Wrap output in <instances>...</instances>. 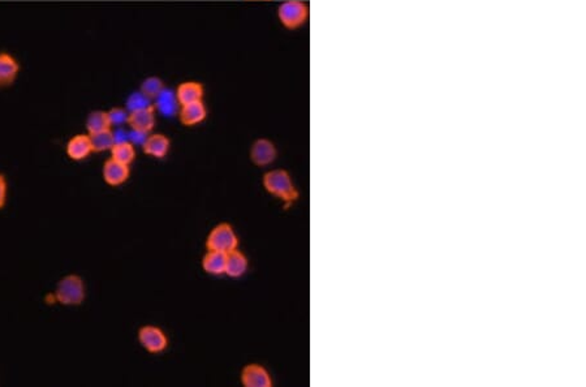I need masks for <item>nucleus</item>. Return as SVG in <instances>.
I'll return each instance as SVG.
<instances>
[{
  "label": "nucleus",
  "instance_id": "nucleus-13",
  "mask_svg": "<svg viewBox=\"0 0 586 387\" xmlns=\"http://www.w3.org/2000/svg\"><path fill=\"white\" fill-rule=\"evenodd\" d=\"M93 152L88 134H77L67 143V155L73 161H82Z\"/></svg>",
  "mask_w": 586,
  "mask_h": 387
},
{
  "label": "nucleus",
  "instance_id": "nucleus-21",
  "mask_svg": "<svg viewBox=\"0 0 586 387\" xmlns=\"http://www.w3.org/2000/svg\"><path fill=\"white\" fill-rule=\"evenodd\" d=\"M154 106L153 99L149 98L148 95H145L142 91H136L133 94H130L127 99V110L128 113L132 111H137L142 108H148Z\"/></svg>",
  "mask_w": 586,
  "mask_h": 387
},
{
  "label": "nucleus",
  "instance_id": "nucleus-12",
  "mask_svg": "<svg viewBox=\"0 0 586 387\" xmlns=\"http://www.w3.org/2000/svg\"><path fill=\"white\" fill-rule=\"evenodd\" d=\"M155 101V110H158L159 114H162L163 117H175L178 113V97L176 93L171 91V89H163L158 94V97L154 99Z\"/></svg>",
  "mask_w": 586,
  "mask_h": 387
},
{
  "label": "nucleus",
  "instance_id": "nucleus-2",
  "mask_svg": "<svg viewBox=\"0 0 586 387\" xmlns=\"http://www.w3.org/2000/svg\"><path fill=\"white\" fill-rule=\"evenodd\" d=\"M309 13V4L305 0H285L278 8V19L284 27L296 30L305 25Z\"/></svg>",
  "mask_w": 586,
  "mask_h": 387
},
{
  "label": "nucleus",
  "instance_id": "nucleus-15",
  "mask_svg": "<svg viewBox=\"0 0 586 387\" xmlns=\"http://www.w3.org/2000/svg\"><path fill=\"white\" fill-rule=\"evenodd\" d=\"M142 148H143V152L148 155H152L155 158H163L169 150V140L165 134L155 133L152 136H148Z\"/></svg>",
  "mask_w": 586,
  "mask_h": 387
},
{
  "label": "nucleus",
  "instance_id": "nucleus-3",
  "mask_svg": "<svg viewBox=\"0 0 586 387\" xmlns=\"http://www.w3.org/2000/svg\"><path fill=\"white\" fill-rule=\"evenodd\" d=\"M55 298L58 303L67 305V307H75L80 305L85 298V284L78 275H67L56 285L55 290Z\"/></svg>",
  "mask_w": 586,
  "mask_h": 387
},
{
  "label": "nucleus",
  "instance_id": "nucleus-24",
  "mask_svg": "<svg viewBox=\"0 0 586 387\" xmlns=\"http://www.w3.org/2000/svg\"><path fill=\"white\" fill-rule=\"evenodd\" d=\"M146 139H148V133L146 132H142V130H136V129H132L130 132H129V142H132L133 145L136 143V145H143V142L146 141Z\"/></svg>",
  "mask_w": 586,
  "mask_h": 387
},
{
  "label": "nucleus",
  "instance_id": "nucleus-7",
  "mask_svg": "<svg viewBox=\"0 0 586 387\" xmlns=\"http://www.w3.org/2000/svg\"><path fill=\"white\" fill-rule=\"evenodd\" d=\"M242 382L246 387L272 386L271 377L268 371L257 364L246 365L242 372Z\"/></svg>",
  "mask_w": 586,
  "mask_h": 387
},
{
  "label": "nucleus",
  "instance_id": "nucleus-9",
  "mask_svg": "<svg viewBox=\"0 0 586 387\" xmlns=\"http://www.w3.org/2000/svg\"><path fill=\"white\" fill-rule=\"evenodd\" d=\"M20 64L8 52H0V88L10 86L19 76Z\"/></svg>",
  "mask_w": 586,
  "mask_h": 387
},
{
  "label": "nucleus",
  "instance_id": "nucleus-16",
  "mask_svg": "<svg viewBox=\"0 0 586 387\" xmlns=\"http://www.w3.org/2000/svg\"><path fill=\"white\" fill-rule=\"evenodd\" d=\"M226 262H227V253L218 252V250H209L202 259V268L209 274L220 275L226 272Z\"/></svg>",
  "mask_w": 586,
  "mask_h": 387
},
{
  "label": "nucleus",
  "instance_id": "nucleus-23",
  "mask_svg": "<svg viewBox=\"0 0 586 387\" xmlns=\"http://www.w3.org/2000/svg\"><path fill=\"white\" fill-rule=\"evenodd\" d=\"M107 115H108L110 124H111V127H113V126H123L124 123H128L129 113H128V110H126V108L115 107V108H111V110L107 113Z\"/></svg>",
  "mask_w": 586,
  "mask_h": 387
},
{
  "label": "nucleus",
  "instance_id": "nucleus-22",
  "mask_svg": "<svg viewBox=\"0 0 586 387\" xmlns=\"http://www.w3.org/2000/svg\"><path fill=\"white\" fill-rule=\"evenodd\" d=\"M165 89V84L159 78H148L141 85L140 91L148 95L149 98L155 99L158 97V94Z\"/></svg>",
  "mask_w": 586,
  "mask_h": 387
},
{
  "label": "nucleus",
  "instance_id": "nucleus-4",
  "mask_svg": "<svg viewBox=\"0 0 586 387\" xmlns=\"http://www.w3.org/2000/svg\"><path fill=\"white\" fill-rule=\"evenodd\" d=\"M237 246H239L237 235L235 233L232 226L228 223H222V224H218L217 227H214L206 242V246L209 250H218L223 253H230L232 250L237 249Z\"/></svg>",
  "mask_w": 586,
  "mask_h": 387
},
{
  "label": "nucleus",
  "instance_id": "nucleus-18",
  "mask_svg": "<svg viewBox=\"0 0 586 387\" xmlns=\"http://www.w3.org/2000/svg\"><path fill=\"white\" fill-rule=\"evenodd\" d=\"M111 155H113L111 156L113 159L129 166L136 158L134 145L129 141L116 142L115 145L111 148Z\"/></svg>",
  "mask_w": 586,
  "mask_h": 387
},
{
  "label": "nucleus",
  "instance_id": "nucleus-14",
  "mask_svg": "<svg viewBox=\"0 0 586 387\" xmlns=\"http://www.w3.org/2000/svg\"><path fill=\"white\" fill-rule=\"evenodd\" d=\"M175 93L178 97V104L180 106H183V104L202 101L204 86H202V84H200L197 81H185V82L178 85V91Z\"/></svg>",
  "mask_w": 586,
  "mask_h": 387
},
{
  "label": "nucleus",
  "instance_id": "nucleus-1",
  "mask_svg": "<svg viewBox=\"0 0 586 387\" xmlns=\"http://www.w3.org/2000/svg\"><path fill=\"white\" fill-rule=\"evenodd\" d=\"M263 185L268 194L281 198L287 207L293 205L300 197L291 175L285 169H274L268 172L263 176Z\"/></svg>",
  "mask_w": 586,
  "mask_h": 387
},
{
  "label": "nucleus",
  "instance_id": "nucleus-25",
  "mask_svg": "<svg viewBox=\"0 0 586 387\" xmlns=\"http://www.w3.org/2000/svg\"><path fill=\"white\" fill-rule=\"evenodd\" d=\"M7 194H8L7 179L3 174H0V209H3L7 202Z\"/></svg>",
  "mask_w": 586,
  "mask_h": 387
},
{
  "label": "nucleus",
  "instance_id": "nucleus-20",
  "mask_svg": "<svg viewBox=\"0 0 586 387\" xmlns=\"http://www.w3.org/2000/svg\"><path fill=\"white\" fill-rule=\"evenodd\" d=\"M86 128L89 130V134L102 132L106 129H111V124L108 120V115L106 111H94L91 113L88 120H86Z\"/></svg>",
  "mask_w": 586,
  "mask_h": 387
},
{
  "label": "nucleus",
  "instance_id": "nucleus-8",
  "mask_svg": "<svg viewBox=\"0 0 586 387\" xmlns=\"http://www.w3.org/2000/svg\"><path fill=\"white\" fill-rule=\"evenodd\" d=\"M129 166L123 165L113 158L108 159L103 166V179L108 185L113 187H117L126 183L129 178Z\"/></svg>",
  "mask_w": 586,
  "mask_h": 387
},
{
  "label": "nucleus",
  "instance_id": "nucleus-10",
  "mask_svg": "<svg viewBox=\"0 0 586 387\" xmlns=\"http://www.w3.org/2000/svg\"><path fill=\"white\" fill-rule=\"evenodd\" d=\"M206 114H207V111H206V107H204L202 101L183 104V106H180V110H178L180 121L187 127H191V126H196V124H200L201 121H204Z\"/></svg>",
  "mask_w": 586,
  "mask_h": 387
},
{
  "label": "nucleus",
  "instance_id": "nucleus-5",
  "mask_svg": "<svg viewBox=\"0 0 586 387\" xmlns=\"http://www.w3.org/2000/svg\"><path fill=\"white\" fill-rule=\"evenodd\" d=\"M139 340L141 346L152 353H158L167 349L168 340L167 336L159 327L143 326L139 331Z\"/></svg>",
  "mask_w": 586,
  "mask_h": 387
},
{
  "label": "nucleus",
  "instance_id": "nucleus-19",
  "mask_svg": "<svg viewBox=\"0 0 586 387\" xmlns=\"http://www.w3.org/2000/svg\"><path fill=\"white\" fill-rule=\"evenodd\" d=\"M91 146H93V152H106V150H111V148L115 145V137H114V132L111 129H106L102 132H97V133H91L89 134Z\"/></svg>",
  "mask_w": 586,
  "mask_h": 387
},
{
  "label": "nucleus",
  "instance_id": "nucleus-11",
  "mask_svg": "<svg viewBox=\"0 0 586 387\" xmlns=\"http://www.w3.org/2000/svg\"><path fill=\"white\" fill-rule=\"evenodd\" d=\"M128 124L130 128L149 133L155 126V107H148L129 113Z\"/></svg>",
  "mask_w": 586,
  "mask_h": 387
},
{
  "label": "nucleus",
  "instance_id": "nucleus-17",
  "mask_svg": "<svg viewBox=\"0 0 586 387\" xmlns=\"http://www.w3.org/2000/svg\"><path fill=\"white\" fill-rule=\"evenodd\" d=\"M248 270V258L240 250L235 249L227 253L226 262V274L231 278H239Z\"/></svg>",
  "mask_w": 586,
  "mask_h": 387
},
{
  "label": "nucleus",
  "instance_id": "nucleus-6",
  "mask_svg": "<svg viewBox=\"0 0 586 387\" xmlns=\"http://www.w3.org/2000/svg\"><path fill=\"white\" fill-rule=\"evenodd\" d=\"M277 148L272 142L266 139H259L253 143L250 150V159L253 161L255 166L263 167L271 165L277 159Z\"/></svg>",
  "mask_w": 586,
  "mask_h": 387
}]
</instances>
